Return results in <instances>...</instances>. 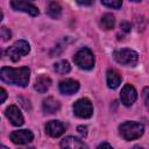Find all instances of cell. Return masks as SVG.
<instances>
[{
	"instance_id": "6da1fadb",
	"label": "cell",
	"mask_w": 149,
	"mask_h": 149,
	"mask_svg": "<svg viewBox=\"0 0 149 149\" xmlns=\"http://www.w3.org/2000/svg\"><path fill=\"white\" fill-rule=\"evenodd\" d=\"M0 77L2 81L10 84V85H16L20 87H26L29 83V77H30V70L27 66L22 68H8L3 66L0 72Z\"/></svg>"
},
{
	"instance_id": "7a4b0ae2",
	"label": "cell",
	"mask_w": 149,
	"mask_h": 149,
	"mask_svg": "<svg viewBox=\"0 0 149 149\" xmlns=\"http://www.w3.org/2000/svg\"><path fill=\"white\" fill-rule=\"evenodd\" d=\"M119 132H120V135L125 140L132 141V140H136V139H139V137H141L143 135L144 127L140 122L126 121V122H123V123L120 125Z\"/></svg>"
},
{
	"instance_id": "3957f363",
	"label": "cell",
	"mask_w": 149,
	"mask_h": 149,
	"mask_svg": "<svg viewBox=\"0 0 149 149\" xmlns=\"http://www.w3.org/2000/svg\"><path fill=\"white\" fill-rule=\"evenodd\" d=\"M74 64L83 70H91L94 66V56L88 48L79 49L73 56Z\"/></svg>"
},
{
	"instance_id": "277c9868",
	"label": "cell",
	"mask_w": 149,
	"mask_h": 149,
	"mask_svg": "<svg viewBox=\"0 0 149 149\" xmlns=\"http://www.w3.org/2000/svg\"><path fill=\"white\" fill-rule=\"evenodd\" d=\"M113 57L119 64L126 65V66H135L139 62L137 52L132 49H127V48L119 49V50L114 51Z\"/></svg>"
},
{
	"instance_id": "5b68a950",
	"label": "cell",
	"mask_w": 149,
	"mask_h": 149,
	"mask_svg": "<svg viewBox=\"0 0 149 149\" xmlns=\"http://www.w3.org/2000/svg\"><path fill=\"white\" fill-rule=\"evenodd\" d=\"M29 51H30L29 43L27 41H24V40H19L13 45H10L9 48H7L6 54H7V56L13 62H17L22 56L28 55Z\"/></svg>"
},
{
	"instance_id": "8992f818",
	"label": "cell",
	"mask_w": 149,
	"mask_h": 149,
	"mask_svg": "<svg viewBox=\"0 0 149 149\" xmlns=\"http://www.w3.org/2000/svg\"><path fill=\"white\" fill-rule=\"evenodd\" d=\"M73 113L80 119H88L93 114L92 102L87 98H81L73 104Z\"/></svg>"
},
{
	"instance_id": "52a82bcc",
	"label": "cell",
	"mask_w": 149,
	"mask_h": 149,
	"mask_svg": "<svg viewBox=\"0 0 149 149\" xmlns=\"http://www.w3.org/2000/svg\"><path fill=\"white\" fill-rule=\"evenodd\" d=\"M120 99L125 106H132L137 99V92L134 86H132L130 84H126L120 92Z\"/></svg>"
},
{
	"instance_id": "ba28073f",
	"label": "cell",
	"mask_w": 149,
	"mask_h": 149,
	"mask_svg": "<svg viewBox=\"0 0 149 149\" xmlns=\"http://www.w3.org/2000/svg\"><path fill=\"white\" fill-rule=\"evenodd\" d=\"M9 139L15 144H27V143L33 141L34 135L28 129H20V130L12 132L10 135H9Z\"/></svg>"
},
{
	"instance_id": "9c48e42d",
	"label": "cell",
	"mask_w": 149,
	"mask_h": 149,
	"mask_svg": "<svg viewBox=\"0 0 149 149\" xmlns=\"http://www.w3.org/2000/svg\"><path fill=\"white\" fill-rule=\"evenodd\" d=\"M10 6L13 9L24 12V13L29 14L30 16H37L40 14L37 7L28 1H10Z\"/></svg>"
},
{
	"instance_id": "30bf717a",
	"label": "cell",
	"mask_w": 149,
	"mask_h": 149,
	"mask_svg": "<svg viewBox=\"0 0 149 149\" xmlns=\"http://www.w3.org/2000/svg\"><path fill=\"white\" fill-rule=\"evenodd\" d=\"M5 114L8 118V120L10 121V123L14 125V126H16V127L22 126L23 122H24V119H23L22 113L20 112L19 107L15 106V105H10L9 107H7L6 111H5Z\"/></svg>"
},
{
	"instance_id": "8fae6325",
	"label": "cell",
	"mask_w": 149,
	"mask_h": 149,
	"mask_svg": "<svg viewBox=\"0 0 149 149\" xmlns=\"http://www.w3.org/2000/svg\"><path fill=\"white\" fill-rule=\"evenodd\" d=\"M45 133L51 137H59L65 133V126L57 120H51L45 125Z\"/></svg>"
},
{
	"instance_id": "7c38bea8",
	"label": "cell",
	"mask_w": 149,
	"mask_h": 149,
	"mask_svg": "<svg viewBox=\"0 0 149 149\" xmlns=\"http://www.w3.org/2000/svg\"><path fill=\"white\" fill-rule=\"evenodd\" d=\"M62 149H88L87 146L78 137L74 136H66L61 141Z\"/></svg>"
},
{
	"instance_id": "4fadbf2b",
	"label": "cell",
	"mask_w": 149,
	"mask_h": 149,
	"mask_svg": "<svg viewBox=\"0 0 149 149\" xmlns=\"http://www.w3.org/2000/svg\"><path fill=\"white\" fill-rule=\"evenodd\" d=\"M58 88H59V92L63 94H68V95L74 94L79 90V83L74 79H65L59 83Z\"/></svg>"
},
{
	"instance_id": "5bb4252c",
	"label": "cell",
	"mask_w": 149,
	"mask_h": 149,
	"mask_svg": "<svg viewBox=\"0 0 149 149\" xmlns=\"http://www.w3.org/2000/svg\"><path fill=\"white\" fill-rule=\"evenodd\" d=\"M42 107H43L44 113H47V114H52V113H56V112L61 108V104H59V101L56 100L55 98L48 97V98H45V99L43 100Z\"/></svg>"
},
{
	"instance_id": "9a60e30c",
	"label": "cell",
	"mask_w": 149,
	"mask_h": 149,
	"mask_svg": "<svg viewBox=\"0 0 149 149\" xmlns=\"http://www.w3.org/2000/svg\"><path fill=\"white\" fill-rule=\"evenodd\" d=\"M106 80H107V86L112 90L119 87L121 84V77L115 70H108L106 73Z\"/></svg>"
},
{
	"instance_id": "2e32d148",
	"label": "cell",
	"mask_w": 149,
	"mask_h": 149,
	"mask_svg": "<svg viewBox=\"0 0 149 149\" xmlns=\"http://www.w3.org/2000/svg\"><path fill=\"white\" fill-rule=\"evenodd\" d=\"M50 85H51V79H50L48 76L42 74V76H40V77L36 79L34 86H35V90H36L37 92L44 93V92H47V91L49 90Z\"/></svg>"
},
{
	"instance_id": "e0dca14e",
	"label": "cell",
	"mask_w": 149,
	"mask_h": 149,
	"mask_svg": "<svg viewBox=\"0 0 149 149\" xmlns=\"http://www.w3.org/2000/svg\"><path fill=\"white\" fill-rule=\"evenodd\" d=\"M47 14L51 19H59V16L62 14V7L57 2H54V1L49 2L48 7H47Z\"/></svg>"
},
{
	"instance_id": "ac0fdd59",
	"label": "cell",
	"mask_w": 149,
	"mask_h": 149,
	"mask_svg": "<svg viewBox=\"0 0 149 149\" xmlns=\"http://www.w3.org/2000/svg\"><path fill=\"white\" fill-rule=\"evenodd\" d=\"M115 24V19H114V15H112L111 13H106L101 16V20H100V26L102 29L105 30H109L114 27Z\"/></svg>"
},
{
	"instance_id": "d6986e66",
	"label": "cell",
	"mask_w": 149,
	"mask_h": 149,
	"mask_svg": "<svg viewBox=\"0 0 149 149\" xmlns=\"http://www.w3.org/2000/svg\"><path fill=\"white\" fill-rule=\"evenodd\" d=\"M54 70L58 74H65V73L70 72L71 66H70V64H69L68 61H59V62H57L54 65Z\"/></svg>"
},
{
	"instance_id": "ffe728a7",
	"label": "cell",
	"mask_w": 149,
	"mask_h": 149,
	"mask_svg": "<svg viewBox=\"0 0 149 149\" xmlns=\"http://www.w3.org/2000/svg\"><path fill=\"white\" fill-rule=\"evenodd\" d=\"M101 3L108 8H113V9H119L122 6V1L120 0H114V1H101Z\"/></svg>"
},
{
	"instance_id": "44dd1931",
	"label": "cell",
	"mask_w": 149,
	"mask_h": 149,
	"mask_svg": "<svg viewBox=\"0 0 149 149\" xmlns=\"http://www.w3.org/2000/svg\"><path fill=\"white\" fill-rule=\"evenodd\" d=\"M0 34H1L2 41H8V40L10 38V36H12L9 29H7L6 27H1V29H0Z\"/></svg>"
},
{
	"instance_id": "7402d4cb",
	"label": "cell",
	"mask_w": 149,
	"mask_h": 149,
	"mask_svg": "<svg viewBox=\"0 0 149 149\" xmlns=\"http://www.w3.org/2000/svg\"><path fill=\"white\" fill-rule=\"evenodd\" d=\"M142 95H143V100H144V104H146L147 108L149 109V87H144V88H143Z\"/></svg>"
},
{
	"instance_id": "603a6c76",
	"label": "cell",
	"mask_w": 149,
	"mask_h": 149,
	"mask_svg": "<svg viewBox=\"0 0 149 149\" xmlns=\"http://www.w3.org/2000/svg\"><path fill=\"white\" fill-rule=\"evenodd\" d=\"M120 28H121V30L125 31V33H129V31H130V24H129L128 22H121Z\"/></svg>"
},
{
	"instance_id": "cb8c5ba5",
	"label": "cell",
	"mask_w": 149,
	"mask_h": 149,
	"mask_svg": "<svg viewBox=\"0 0 149 149\" xmlns=\"http://www.w3.org/2000/svg\"><path fill=\"white\" fill-rule=\"evenodd\" d=\"M77 130H78V133H79L83 137L87 135V127H85V126H78V127H77Z\"/></svg>"
},
{
	"instance_id": "d4e9b609",
	"label": "cell",
	"mask_w": 149,
	"mask_h": 149,
	"mask_svg": "<svg viewBox=\"0 0 149 149\" xmlns=\"http://www.w3.org/2000/svg\"><path fill=\"white\" fill-rule=\"evenodd\" d=\"M97 149H113L108 143H106V142H104V143H100L98 147H97Z\"/></svg>"
},
{
	"instance_id": "484cf974",
	"label": "cell",
	"mask_w": 149,
	"mask_h": 149,
	"mask_svg": "<svg viewBox=\"0 0 149 149\" xmlns=\"http://www.w3.org/2000/svg\"><path fill=\"white\" fill-rule=\"evenodd\" d=\"M0 94H1V99H0V102H5V100H6V97H7V93H6V91H5V88H0Z\"/></svg>"
},
{
	"instance_id": "4316f807",
	"label": "cell",
	"mask_w": 149,
	"mask_h": 149,
	"mask_svg": "<svg viewBox=\"0 0 149 149\" xmlns=\"http://www.w3.org/2000/svg\"><path fill=\"white\" fill-rule=\"evenodd\" d=\"M78 3L79 5H87V6L88 5H92V2H81V1H78Z\"/></svg>"
},
{
	"instance_id": "83f0119b",
	"label": "cell",
	"mask_w": 149,
	"mask_h": 149,
	"mask_svg": "<svg viewBox=\"0 0 149 149\" xmlns=\"http://www.w3.org/2000/svg\"><path fill=\"white\" fill-rule=\"evenodd\" d=\"M132 149H143V148H141L140 146H135V147H133Z\"/></svg>"
},
{
	"instance_id": "f1b7e54d",
	"label": "cell",
	"mask_w": 149,
	"mask_h": 149,
	"mask_svg": "<svg viewBox=\"0 0 149 149\" xmlns=\"http://www.w3.org/2000/svg\"><path fill=\"white\" fill-rule=\"evenodd\" d=\"M1 149H9V148H7L6 146H1Z\"/></svg>"
},
{
	"instance_id": "f546056e",
	"label": "cell",
	"mask_w": 149,
	"mask_h": 149,
	"mask_svg": "<svg viewBox=\"0 0 149 149\" xmlns=\"http://www.w3.org/2000/svg\"><path fill=\"white\" fill-rule=\"evenodd\" d=\"M22 149H35V148H33V147H30V148H22Z\"/></svg>"
}]
</instances>
